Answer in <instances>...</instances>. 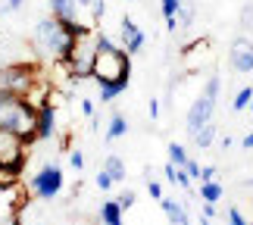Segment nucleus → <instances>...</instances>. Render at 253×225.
<instances>
[{
	"mask_svg": "<svg viewBox=\"0 0 253 225\" xmlns=\"http://www.w3.org/2000/svg\"><path fill=\"white\" fill-rule=\"evenodd\" d=\"M200 169H203V166L197 160H188V163H184V172H188L191 179H197V181H200Z\"/></svg>",
	"mask_w": 253,
	"mask_h": 225,
	"instance_id": "72a5a7b5",
	"label": "nucleus"
},
{
	"mask_svg": "<svg viewBox=\"0 0 253 225\" xmlns=\"http://www.w3.org/2000/svg\"><path fill=\"white\" fill-rule=\"evenodd\" d=\"M16 225H53V216L41 207V203L25 200L22 207L16 210Z\"/></svg>",
	"mask_w": 253,
	"mask_h": 225,
	"instance_id": "9d476101",
	"label": "nucleus"
},
{
	"mask_svg": "<svg viewBox=\"0 0 253 225\" xmlns=\"http://www.w3.org/2000/svg\"><path fill=\"white\" fill-rule=\"evenodd\" d=\"M63 188H66V175H63V166H56V163L41 166V169L28 179V194H35V197H41V200L56 197Z\"/></svg>",
	"mask_w": 253,
	"mask_h": 225,
	"instance_id": "20e7f679",
	"label": "nucleus"
},
{
	"mask_svg": "<svg viewBox=\"0 0 253 225\" xmlns=\"http://www.w3.org/2000/svg\"><path fill=\"white\" fill-rule=\"evenodd\" d=\"M147 194H150L153 200H160V197H163V184H160L157 179H147Z\"/></svg>",
	"mask_w": 253,
	"mask_h": 225,
	"instance_id": "7c9ffc66",
	"label": "nucleus"
},
{
	"mask_svg": "<svg viewBox=\"0 0 253 225\" xmlns=\"http://www.w3.org/2000/svg\"><path fill=\"white\" fill-rule=\"evenodd\" d=\"M203 216H210V219H216V203H203Z\"/></svg>",
	"mask_w": 253,
	"mask_h": 225,
	"instance_id": "58836bf2",
	"label": "nucleus"
},
{
	"mask_svg": "<svg viewBox=\"0 0 253 225\" xmlns=\"http://www.w3.org/2000/svg\"><path fill=\"white\" fill-rule=\"evenodd\" d=\"M75 3H79V9L84 13V25L97 28V22H100V16H103V9H106L103 0H75Z\"/></svg>",
	"mask_w": 253,
	"mask_h": 225,
	"instance_id": "dca6fc26",
	"label": "nucleus"
},
{
	"mask_svg": "<svg viewBox=\"0 0 253 225\" xmlns=\"http://www.w3.org/2000/svg\"><path fill=\"white\" fill-rule=\"evenodd\" d=\"M200 200L203 203H219L222 200V184L219 181H203L200 184Z\"/></svg>",
	"mask_w": 253,
	"mask_h": 225,
	"instance_id": "4be33fe9",
	"label": "nucleus"
},
{
	"mask_svg": "<svg viewBox=\"0 0 253 225\" xmlns=\"http://www.w3.org/2000/svg\"><path fill=\"white\" fill-rule=\"evenodd\" d=\"M247 110H253V100H250V106H247Z\"/></svg>",
	"mask_w": 253,
	"mask_h": 225,
	"instance_id": "37998d69",
	"label": "nucleus"
},
{
	"mask_svg": "<svg viewBox=\"0 0 253 225\" xmlns=\"http://www.w3.org/2000/svg\"><path fill=\"white\" fill-rule=\"evenodd\" d=\"M163 175H166V181H169V184H178V166H175L172 160L163 166Z\"/></svg>",
	"mask_w": 253,
	"mask_h": 225,
	"instance_id": "cd10ccee",
	"label": "nucleus"
},
{
	"mask_svg": "<svg viewBox=\"0 0 253 225\" xmlns=\"http://www.w3.org/2000/svg\"><path fill=\"white\" fill-rule=\"evenodd\" d=\"M50 91H53V85L44 78V72H38V78L28 85V91L22 94V100L32 106V110H44V106L50 103Z\"/></svg>",
	"mask_w": 253,
	"mask_h": 225,
	"instance_id": "1a4fd4ad",
	"label": "nucleus"
},
{
	"mask_svg": "<svg viewBox=\"0 0 253 225\" xmlns=\"http://www.w3.org/2000/svg\"><path fill=\"white\" fill-rule=\"evenodd\" d=\"M216 166H203V169H200V181H216Z\"/></svg>",
	"mask_w": 253,
	"mask_h": 225,
	"instance_id": "f704fd0d",
	"label": "nucleus"
},
{
	"mask_svg": "<svg viewBox=\"0 0 253 225\" xmlns=\"http://www.w3.org/2000/svg\"><path fill=\"white\" fill-rule=\"evenodd\" d=\"M128 75H131L128 50H125V47H116L106 35H100V50L94 56L91 78L100 85V82H116V78H128Z\"/></svg>",
	"mask_w": 253,
	"mask_h": 225,
	"instance_id": "f03ea898",
	"label": "nucleus"
},
{
	"mask_svg": "<svg viewBox=\"0 0 253 225\" xmlns=\"http://www.w3.org/2000/svg\"><path fill=\"white\" fill-rule=\"evenodd\" d=\"M125 132H128V119H125L122 113H113V119H110V129H106V141H116V138H122Z\"/></svg>",
	"mask_w": 253,
	"mask_h": 225,
	"instance_id": "412c9836",
	"label": "nucleus"
},
{
	"mask_svg": "<svg viewBox=\"0 0 253 225\" xmlns=\"http://www.w3.org/2000/svg\"><path fill=\"white\" fill-rule=\"evenodd\" d=\"M28 200V188H22V184H6V188H0V219H9L16 216V210L22 207V203Z\"/></svg>",
	"mask_w": 253,
	"mask_h": 225,
	"instance_id": "6e6552de",
	"label": "nucleus"
},
{
	"mask_svg": "<svg viewBox=\"0 0 253 225\" xmlns=\"http://www.w3.org/2000/svg\"><path fill=\"white\" fill-rule=\"evenodd\" d=\"M244 188H253V179H244Z\"/></svg>",
	"mask_w": 253,
	"mask_h": 225,
	"instance_id": "79ce46f5",
	"label": "nucleus"
},
{
	"mask_svg": "<svg viewBox=\"0 0 253 225\" xmlns=\"http://www.w3.org/2000/svg\"><path fill=\"white\" fill-rule=\"evenodd\" d=\"M103 169L110 172V179H113V181H125V163H122V156L110 153V156L103 160Z\"/></svg>",
	"mask_w": 253,
	"mask_h": 225,
	"instance_id": "aec40b11",
	"label": "nucleus"
},
{
	"mask_svg": "<svg viewBox=\"0 0 253 225\" xmlns=\"http://www.w3.org/2000/svg\"><path fill=\"white\" fill-rule=\"evenodd\" d=\"M216 132H219L216 119H210V122H203L200 129L191 135V141L197 144V147H203V150H207V147H212V141H216Z\"/></svg>",
	"mask_w": 253,
	"mask_h": 225,
	"instance_id": "f3484780",
	"label": "nucleus"
},
{
	"mask_svg": "<svg viewBox=\"0 0 253 225\" xmlns=\"http://www.w3.org/2000/svg\"><path fill=\"white\" fill-rule=\"evenodd\" d=\"M97 50H100V32H97V28H87V32L75 35L69 56H66V60H56V72H63L66 78H75V82L87 78L94 69Z\"/></svg>",
	"mask_w": 253,
	"mask_h": 225,
	"instance_id": "f257e3e1",
	"label": "nucleus"
},
{
	"mask_svg": "<svg viewBox=\"0 0 253 225\" xmlns=\"http://www.w3.org/2000/svg\"><path fill=\"white\" fill-rule=\"evenodd\" d=\"M219 91H222V78H219V75H210L207 85H203V91H200V97L191 103L188 119H184V129H188V135H194L203 122L212 119V113H216V103H219Z\"/></svg>",
	"mask_w": 253,
	"mask_h": 225,
	"instance_id": "7ed1b4c3",
	"label": "nucleus"
},
{
	"mask_svg": "<svg viewBox=\"0 0 253 225\" xmlns=\"http://www.w3.org/2000/svg\"><path fill=\"white\" fill-rule=\"evenodd\" d=\"M160 210L169 216V222H172V225H191V219H188V210H184V203H178V200L166 197V194L160 197Z\"/></svg>",
	"mask_w": 253,
	"mask_h": 225,
	"instance_id": "4468645a",
	"label": "nucleus"
},
{
	"mask_svg": "<svg viewBox=\"0 0 253 225\" xmlns=\"http://www.w3.org/2000/svg\"><path fill=\"white\" fill-rule=\"evenodd\" d=\"M119 32H122V47L128 53H141V47H144V32L138 25H134V19L131 16H122V25H119Z\"/></svg>",
	"mask_w": 253,
	"mask_h": 225,
	"instance_id": "9b49d317",
	"label": "nucleus"
},
{
	"mask_svg": "<svg viewBox=\"0 0 253 225\" xmlns=\"http://www.w3.org/2000/svg\"><path fill=\"white\" fill-rule=\"evenodd\" d=\"M188 28V25H194V3L191 0H181V6H178V28Z\"/></svg>",
	"mask_w": 253,
	"mask_h": 225,
	"instance_id": "b1692460",
	"label": "nucleus"
},
{
	"mask_svg": "<svg viewBox=\"0 0 253 225\" xmlns=\"http://www.w3.org/2000/svg\"><path fill=\"white\" fill-rule=\"evenodd\" d=\"M147 110H150V119H157V116H160V100H150Z\"/></svg>",
	"mask_w": 253,
	"mask_h": 225,
	"instance_id": "4c0bfd02",
	"label": "nucleus"
},
{
	"mask_svg": "<svg viewBox=\"0 0 253 225\" xmlns=\"http://www.w3.org/2000/svg\"><path fill=\"white\" fill-rule=\"evenodd\" d=\"M116 200H119V207H122V210H131L134 203H138V194H134V191H122Z\"/></svg>",
	"mask_w": 253,
	"mask_h": 225,
	"instance_id": "bb28decb",
	"label": "nucleus"
},
{
	"mask_svg": "<svg viewBox=\"0 0 253 225\" xmlns=\"http://www.w3.org/2000/svg\"><path fill=\"white\" fill-rule=\"evenodd\" d=\"M241 147H244V150H253V129L244 135V141H241Z\"/></svg>",
	"mask_w": 253,
	"mask_h": 225,
	"instance_id": "e433bc0d",
	"label": "nucleus"
},
{
	"mask_svg": "<svg viewBox=\"0 0 253 225\" xmlns=\"http://www.w3.org/2000/svg\"><path fill=\"white\" fill-rule=\"evenodd\" d=\"M28 141H22L16 132L0 129V169H9L13 175H22L28 160Z\"/></svg>",
	"mask_w": 253,
	"mask_h": 225,
	"instance_id": "39448f33",
	"label": "nucleus"
},
{
	"mask_svg": "<svg viewBox=\"0 0 253 225\" xmlns=\"http://www.w3.org/2000/svg\"><path fill=\"white\" fill-rule=\"evenodd\" d=\"M79 110H82V116L91 119V116H94V100H87V97H84V100H79Z\"/></svg>",
	"mask_w": 253,
	"mask_h": 225,
	"instance_id": "c9c22d12",
	"label": "nucleus"
},
{
	"mask_svg": "<svg viewBox=\"0 0 253 225\" xmlns=\"http://www.w3.org/2000/svg\"><path fill=\"white\" fill-rule=\"evenodd\" d=\"M241 25H244L247 32H253V3H247L244 9H241Z\"/></svg>",
	"mask_w": 253,
	"mask_h": 225,
	"instance_id": "c85d7f7f",
	"label": "nucleus"
},
{
	"mask_svg": "<svg viewBox=\"0 0 253 225\" xmlns=\"http://www.w3.org/2000/svg\"><path fill=\"white\" fill-rule=\"evenodd\" d=\"M228 63H231V69L241 72V75L253 72V41H250L247 35H241V38H235V41H231Z\"/></svg>",
	"mask_w": 253,
	"mask_h": 225,
	"instance_id": "0eeeda50",
	"label": "nucleus"
},
{
	"mask_svg": "<svg viewBox=\"0 0 253 225\" xmlns=\"http://www.w3.org/2000/svg\"><path fill=\"white\" fill-rule=\"evenodd\" d=\"M50 16L60 22H79V3L75 0H50Z\"/></svg>",
	"mask_w": 253,
	"mask_h": 225,
	"instance_id": "2eb2a0df",
	"label": "nucleus"
},
{
	"mask_svg": "<svg viewBox=\"0 0 253 225\" xmlns=\"http://www.w3.org/2000/svg\"><path fill=\"white\" fill-rule=\"evenodd\" d=\"M25 3V0H6V3H3V9H6V13H9V9H19V6H22Z\"/></svg>",
	"mask_w": 253,
	"mask_h": 225,
	"instance_id": "ea45409f",
	"label": "nucleus"
},
{
	"mask_svg": "<svg viewBox=\"0 0 253 225\" xmlns=\"http://www.w3.org/2000/svg\"><path fill=\"white\" fill-rule=\"evenodd\" d=\"M113 184H116V181L110 179V172H106V169H103L100 175H97V188H100V191H110V188H113Z\"/></svg>",
	"mask_w": 253,
	"mask_h": 225,
	"instance_id": "2f4dec72",
	"label": "nucleus"
},
{
	"mask_svg": "<svg viewBox=\"0 0 253 225\" xmlns=\"http://www.w3.org/2000/svg\"><path fill=\"white\" fill-rule=\"evenodd\" d=\"M178 6H181V0H160V13H163V19L178 16Z\"/></svg>",
	"mask_w": 253,
	"mask_h": 225,
	"instance_id": "a878e982",
	"label": "nucleus"
},
{
	"mask_svg": "<svg viewBox=\"0 0 253 225\" xmlns=\"http://www.w3.org/2000/svg\"><path fill=\"white\" fill-rule=\"evenodd\" d=\"M53 135H56V110H53V106H44V110H38L35 138H38V141H50Z\"/></svg>",
	"mask_w": 253,
	"mask_h": 225,
	"instance_id": "ddd939ff",
	"label": "nucleus"
},
{
	"mask_svg": "<svg viewBox=\"0 0 253 225\" xmlns=\"http://www.w3.org/2000/svg\"><path fill=\"white\" fill-rule=\"evenodd\" d=\"M69 166H72V169H84V153L82 150H69Z\"/></svg>",
	"mask_w": 253,
	"mask_h": 225,
	"instance_id": "c756f323",
	"label": "nucleus"
},
{
	"mask_svg": "<svg viewBox=\"0 0 253 225\" xmlns=\"http://www.w3.org/2000/svg\"><path fill=\"white\" fill-rule=\"evenodd\" d=\"M200 225H212V219L210 216H200Z\"/></svg>",
	"mask_w": 253,
	"mask_h": 225,
	"instance_id": "a19ab883",
	"label": "nucleus"
},
{
	"mask_svg": "<svg viewBox=\"0 0 253 225\" xmlns=\"http://www.w3.org/2000/svg\"><path fill=\"white\" fill-rule=\"evenodd\" d=\"M228 225H250V222L241 216V210H238V207H231V210H228Z\"/></svg>",
	"mask_w": 253,
	"mask_h": 225,
	"instance_id": "473e14b6",
	"label": "nucleus"
},
{
	"mask_svg": "<svg viewBox=\"0 0 253 225\" xmlns=\"http://www.w3.org/2000/svg\"><path fill=\"white\" fill-rule=\"evenodd\" d=\"M25 106V100L19 94H9V91H0V129H9L16 119V113Z\"/></svg>",
	"mask_w": 253,
	"mask_h": 225,
	"instance_id": "f8f14e48",
	"label": "nucleus"
},
{
	"mask_svg": "<svg viewBox=\"0 0 253 225\" xmlns=\"http://www.w3.org/2000/svg\"><path fill=\"white\" fill-rule=\"evenodd\" d=\"M125 88H128V78H116V82H100V100L103 103H110V100H116Z\"/></svg>",
	"mask_w": 253,
	"mask_h": 225,
	"instance_id": "6ab92c4d",
	"label": "nucleus"
},
{
	"mask_svg": "<svg viewBox=\"0 0 253 225\" xmlns=\"http://www.w3.org/2000/svg\"><path fill=\"white\" fill-rule=\"evenodd\" d=\"M250 100H253V88H250V85H244V88H241V91L235 94V100H231V110H235V113L247 110V106H250Z\"/></svg>",
	"mask_w": 253,
	"mask_h": 225,
	"instance_id": "5701e85b",
	"label": "nucleus"
},
{
	"mask_svg": "<svg viewBox=\"0 0 253 225\" xmlns=\"http://www.w3.org/2000/svg\"><path fill=\"white\" fill-rule=\"evenodd\" d=\"M169 160H172L175 166H184V163L191 160V156H188V150H184L181 144H169Z\"/></svg>",
	"mask_w": 253,
	"mask_h": 225,
	"instance_id": "393cba45",
	"label": "nucleus"
},
{
	"mask_svg": "<svg viewBox=\"0 0 253 225\" xmlns=\"http://www.w3.org/2000/svg\"><path fill=\"white\" fill-rule=\"evenodd\" d=\"M38 72L41 69L32 66V63H9V66L0 69V91H9V94L22 97L28 91V85L38 78Z\"/></svg>",
	"mask_w": 253,
	"mask_h": 225,
	"instance_id": "423d86ee",
	"label": "nucleus"
},
{
	"mask_svg": "<svg viewBox=\"0 0 253 225\" xmlns=\"http://www.w3.org/2000/svg\"><path fill=\"white\" fill-rule=\"evenodd\" d=\"M122 207H119V200H103V207H100V222L103 225H122Z\"/></svg>",
	"mask_w": 253,
	"mask_h": 225,
	"instance_id": "a211bd4d",
	"label": "nucleus"
}]
</instances>
